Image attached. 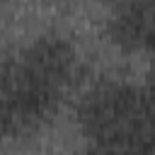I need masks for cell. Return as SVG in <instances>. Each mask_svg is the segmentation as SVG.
Returning a JSON list of instances; mask_svg holds the SVG:
<instances>
[{
  "mask_svg": "<svg viewBox=\"0 0 155 155\" xmlns=\"http://www.w3.org/2000/svg\"><path fill=\"white\" fill-rule=\"evenodd\" d=\"M109 29L121 46L155 58V0H121Z\"/></svg>",
  "mask_w": 155,
  "mask_h": 155,
  "instance_id": "3",
  "label": "cell"
},
{
  "mask_svg": "<svg viewBox=\"0 0 155 155\" xmlns=\"http://www.w3.org/2000/svg\"><path fill=\"white\" fill-rule=\"evenodd\" d=\"M94 155H155V85L104 82L80 107Z\"/></svg>",
  "mask_w": 155,
  "mask_h": 155,
  "instance_id": "2",
  "label": "cell"
},
{
  "mask_svg": "<svg viewBox=\"0 0 155 155\" xmlns=\"http://www.w3.org/2000/svg\"><path fill=\"white\" fill-rule=\"evenodd\" d=\"M75 75V51L58 36H41L2 68V131L19 136L36 128L61 102Z\"/></svg>",
  "mask_w": 155,
  "mask_h": 155,
  "instance_id": "1",
  "label": "cell"
}]
</instances>
